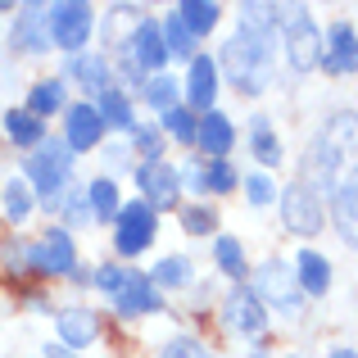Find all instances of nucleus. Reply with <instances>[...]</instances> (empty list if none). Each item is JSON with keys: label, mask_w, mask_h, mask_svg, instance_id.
<instances>
[{"label": "nucleus", "mask_w": 358, "mask_h": 358, "mask_svg": "<svg viewBox=\"0 0 358 358\" xmlns=\"http://www.w3.org/2000/svg\"><path fill=\"white\" fill-rule=\"evenodd\" d=\"M155 227H159V213L150 209L145 200H136V204H127V209H118V218H114V250L118 254H141V250H150V241H155Z\"/></svg>", "instance_id": "obj_6"}, {"label": "nucleus", "mask_w": 358, "mask_h": 358, "mask_svg": "<svg viewBox=\"0 0 358 358\" xmlns=\"http://www.w3.org/2000/svg\"><path fill=\"white\" fill-rule=\"evenodd\" d=\"M127 277H131V272H122V268H100L96 272V281H100V290H109V295H122V286H127Z\"/></svg>", "instance_id": "obj_38"}, {"label": "nucleus", "mask_w": 358, "mask_h": 358, "mask_svg": "<svg viewBox=\"0 0 358 358\" xmlns=\"http://www.w3.org/2000/svg\"><path fill=\"white\" fill-rule=\"evenodd\" d=\"M55 327H59V341L69 345V350H87V345L100 341V322L91 308H64L59 317H55Z\"/></svg>", "instance_id": "obj_15"}, {"label": "nucleus", "mask_w": 358, "mask_h": 358, "mask_svg": "<svg viewBox=\"0 0 358 358\" xmlns=\"http://www.w3.org/2000/svg\"><path fill=\"white\" fill-rule=\"evenodd\" d=\"M9 45H14L18 55H45V45H50V14H45L41 5H27L23 14L14 18Z\"/></svg>", "instance_id": "obj_12"}, {"label": "nucleus", "mask_w": 358, "mask_h": 358, "mask_svg": "<svg viewBox=\"0 0 358 358\" xmlns=\"http://www.w3.org/2000/svg\"><path fill=\"white\" fill-rule=\"evenodd\" d=\"M250 145H254V159H263V164H281V141H277V131H272V122L268 118H254L250 122Z\"/></svg>", "instance_id": "obj_25"}, {"label": "nucleus", "mask_w": 358, "mask_h": 358, "mask_svg": "<svg viewBox=\"0 0 358 358\" xmlns=\"http://www.w3.org/2000/svg\"><path fill=\"white\" fill-rule=\"evenodd\" d=\"M331 218H336V231H341V241L358 250V182L331 195Z\"/></svg>", "instance_id": "obj_21"}, {"label": "nucleus", "mask_w": 358, "mask_h": 358, "mask_svg": "<svg viewBox=\"0 0 358 358\" xmlns=\"http://www.w3.org/2000/svg\"><path fill=\"white\" fill-rule=\"evenodd\" d=\"M45 358H73V354L64 350V345H50V350H45Z\"/></svg>", "instance_id": "obj_42"}, {"label": "nucleus", "mask_w": 358, "mask_h": 358, "mask_svg": "<svg viewBox=\"0 0 358 358\" xmlns=\"http://www.w3.org/2000/svg\"><path fill=\"white\" fill-rule=\"evenodd\" d=\"M69 218L78 222V227H82V222H91V218H96V213L87 209V195H78V200H69Z\"/></svg>", "instance_id": "obj_40"}, {"label": "nucleus", "mask_w": 358, "mask_h": 358, "mask_svg": "<svg viewBox=\"0 0 358 358\" xmlns=\"http://www.w3.org/2000/svg\"><path fill=\"white\" fill-rule=\"evenodd\" d=\"M127 55H131V64H136V69H145V73H155V78H159V69L168 64L164 27H159L155 18H141V23H136V32H131Z\"/></svg>", "instance_id": "obj_11"}, {"label": "nucleus", "mask_w": 358, "mask_h": 358, "mask_svg": "<svg viewBox=\"0 0 358 358\" xmlns=\"http://www.w3.org/2000/svg\"><path fill=\"white\" fill-rule=\"evenodd\" d=\"M213 96H218V64L209 55H195L191 59V78H186V105L209 109Z\"/></svg>", "instance_id": "obj_16"}, {"label": "nucleus", "mask_w": 358, "mask_h": 358, "mask_svg": "<svg viewBox=\"0 0 358 358\" xmlns=\"http://www.w3.org/2000/svg\"><path fill=\"white\" fill-rule=\"evenodd\" d=\"M295 281H299V290H304V295H327V290H331V268H327L322 254L304 250L295 259Z\"/></svg>", "instance_id": "obj_20"}, {"label": "nucleus", "mask_w": 358, "mask_h": 358, "mask_svg": "<svg viewBox=\"0 0 358 358\" xmlns=\"http://www.w3.org/2000/svg\"><path fill=\"white\" fill-rule=\"evenodd\" d=\"M164 45H168V55H177V59H186V55L195 59V36H191V27H186L177 14L168 18V27H164Z\"/></svg>", "instance_id": "obj_30"}, {"label": "nucleus", "mask_w": 358, "mask_h": 358, "mask_svg": "<svg viewBox=\"0 0 358 358\" xmlns=\"http://www.w3.org/2000/svg\"><path fill=\"white\" fill-rule=\"evenodd\" d=\"M55 109H64V82L59 78L36 82L32 96H27V114H32V118H45V114H55Z\"/></svg>", "instance_id": "obj_26"}, {"label": "nucleus", "mask_w": 358, "mask_h": 358, "mask_svg": "<svg viewBox=\"0 0 358 358\" xmlns=\"http://www.w3.org/2000/svg\"><path fill=\"white\" fill-rule=\"evenodd\" d=\"M122 317H141V313H159V290L150 286V277H141V272H131L127 286H122V295L114 299Z\"/></svg>", "instance_id": "obj_18"}, {"label": "nucleus", "mask_w": 358, "mask_h": 358, "mask_svg": "<svg viewBox=\"0 0 358 358\" xmlns=\"http://www.w3.org/2000/svg\"><path fill=\"white\" fill-rule=\"evenodd\" d=\"M354 182H358V114L354 109H341V114L327 118V127L304 150L299 186H308L322 200V195H336Z\"/></svg>", "instance_id": "obj_1"}, {"label": "nucleus", "mask_w": 358, "mask_h": 358, "mask_svg": "<svg viewBox=\"0 0 358 358\" xmlns=\"http://www.w3.org/2000/svg\"><path fill=\"white\" fill-rule=\"evenodd\" d=\"M268 59H272V36H245V32H236L218 55L227 82L245 96L268 87Z\"/></svg>", "instance_id": "obj_2"}, {"label": "nucleus", "mask_w": 358, "mask_h": 358, "mask_svg": "<svg viewBox=\"0 0 358 358\" xmlns=\"http://www.w3.org/2000/svg\"><path fill=\"white\" fill-rule=\"evenodd\" d=\"M136 141H141V150H145L150 159H159V136L155 131H136Z\"/></svg>", "instance_id": "obj_41"}, {"label": "nucleus", "mask_w": 358, "mask_h": 358, "mask_svg": "<svg viewBox=\"0 0 358 358\" xmlns=\"http://www.w3.org/2000/svg\"><path fill=\"white\" fill-rule=\"evenodd\" d=\"M69 73L78 78V87H87V91H109V64L100 59V55H73Z\"/></svg>", "instance_id": "obj_22"}, {"label": "nucleus", "mask_w": 358, "mask_h": 358, "mask_svg": "<svg viewBox=\"0 0 358 358\" xmlns=\"http://www.w3.org/2000/svg\"><path fill=\"white\" fill-rule=\"evenodd\" d=\"M141 91H145V100L155 109H164V114H168V109H177V82L164 78V73H159V78H145V87H141Z\"/></svg>", "instance_id": "obj_31"}, {"label": "nucleus", "mask_w": 358, "mask_h": 358, "mask_svg": "<svg viewBox=\"0 0 358 358\" xmlns=\"http://www.w3.org/2000/svg\"><path fill=\"white\" fill-rule=\"evenodd\" d=\"M164 127H168V136H177V141H195V127H200V118H191V109H168L164 114Z\"/></svg>", "instance_id": "obj_34"}, {"label": "nucleus", "mask_w": 358, "mask_h": 358, "mask_svg": "<svg viewBox=\"0 0 358 358\" xmlns=\"http://www.w3.org/2000/svg\"><path fill=\"white\" fill-rule=\"evenodd\" d=\"M100 122L105 127H118V131H131L136 127V118H131V105H127V96H122L118 87H109V91H100Z\"/></svg>", "instance_id": "obj_23"}, {"label": "nucleus", "mask_w": 358, "mask_h": 358, "mask_svg": "<svg viewBox=\"0 0 358 358\" xmlns=\"http://www.w3.org/2000/svg\"><path fill=\"white\" fill-rule=\"evenodd\" d=\"M5 131H9V141H18V145H41V141H45V122L32 118L27 109H9V114H5Z\"/></svg>", "instance_id": "obj_24"}, {"label": "nucleus", "mask_w": 358, "mask_h": 358, "mask_svg": "<svg viewBox=\"0 0 358 358\" xmlns=\"http://www.w3.org/2000/svg\"><path fill=\"white\" fill-rule=\"evenodd\" d=\"M322 64H327V73H336V78H345V73L358 69V36H354L350 23H336L331 32H327V41H322Z\"/></svg>", "instance_id": "obj_14"}, {"label": "nucleus", "mask_w": 358, "mask_h": 358, "mask_svg": "<svg viewBox=\"0 0 358 358\" xmlns=\"http://www.w3.org/2000/svg\"><path fill=\"white\" fill-rule=\"evenodd\" d=\"M5 213H9V222H23L27 213H32V191H27V182H9L5 186Z\"/></svg>", "instance_id": "obj_32"}, {"label": "nucleus", "mask_w": 358, "mask_h": 358, "mask_svg": "<svg viewBox=\"0 0 358 358\" xmlns=\"http://www.w3.org/2000/svg\"><path fill=\"white\" fill-rule=\"evenodd\" d=\"M231 182H236V173H231L222 159H213V168H209V177H204V186H209V191H227Z\"/></svg>", "instance_id": "obj_39"}, {"label": "nucleus", "mask_w": 358, "mask_h": 358, "mask_svg": "<svg viewBox=\"0 0 358 358\" xmlns=\"http://www.w3.org/2000/svg\"><path fill=\"white\" fill-rule=\"evenodd\" d=\"M45 14H50V36H55V45H64V50H73V55L87 45L91 23H96V9H91V5H73V0H64V5L45 9Z\"/></svg>", "instance_id": "obj_7"}, {"label": "nucleus", "mask_w": 358, "mask_h": 358, "mask_svg": "<svg viewBox=\"0 0 358 358\" xmlns=\"http://www.w3.org/2000/svg\"><path fill=\"white\" fill-rule=\"evenodd\" d=\"M331 358H358L354 350H331Z\"/></svg>", "instance_id": "obj_43"}, {"label": "nucleus", "mask_w": 358, "mask_h": 358, "mask_svg": "<svg viewBox=\"0 0 358 358\" xmlns=\"http://www.w3.org/2000/svg\"><path fill=\"white\" fill-rule=\"evenodd\" d=\"M222 327H227V331H241V336H263L268 308H263V299L254 295L250 286H236L222 299Z\"/></svg>", "instance_id": "obj_9"}, {"label": "nucleus", "mask_w": 358, "mask_h": 358, "mask_svg": "<svg viewBox=\"0 0 358 358\" xmlns=\"http://www.w3.org/2000/svg\"><path fill=\"white\" fill-rule=\"evenodd\" d=\"M245 195H250V204H272L277 200V186H272L268 173H250L245 177Z\"/></svg>", "instance_id": "obj_36"}, {"label": "nucleus", "mask_w": 358, "mask_h": 358, "mask_svg": "<svg viewBox=\"0 0 358 358\" xmlns=\"http://www.w3.org/2000/svg\"><path fill=\"white\" fill-rule=\"evenodd\" d=\"M136 182H141V191H145V204L150 209H173L177 204V191H182V177L173 173V168L164 164V159H150V164H141L136 168Z\"/></svg>", "instance_id": "obj_10"}, {"label": "nucleus", "mask_w": 358, "mask_h": 358, "mask_svg": "<svg viewBox=\"0 0 358 358\" xmlns=\"http://www.w3.org/2000/svg\"><path fill=\"white\" fill-rule=\"evenodd\" d=\"M159 358H209V350L200 341H191V336H177V341H168L159 350Z\"/></svg>", "instance_id": "obj_37"}, {"label": "nucleus", "mask_w": 358, "mask_h": 358, "mask_svg": "<svg viewBox=\"0 0 358 358\" xmlns=\"http://www.w3.org/2000/svg\"><path fill=\"white\" fill-rule=\"evenodd\" d=\"M73 263H78V254H73L69 231L64 227L41 231V241H36V250H32V268H41V272H73Z\"/></svg>", "instance_id": "obj_13"}, {"label": "nucleus", "mask_w": 358, "mask_h": 358, "mask_svg": "<svg viewBox=\"0 0 358 358\" xmlns=\"http://www.w3.org/2000/svg\"><path fill=\"white\" fill-rule=\"evenodd\" d=\"M281 218H286V227L295 231V236H317V231H322V200H317L308 186L290 182L286 191H281Z\"/></svg>", "instance_id": "obj_8"}, {"label": "nucleus", "mask_w": 358, "mask_h": 358, "mask_svg": "<svg viewBox=\"0 0 358 358\" xmlns=\"http://www.w3.org/2000/svg\"><path fill=\"white\" fill-rule=\"evenodd\" d=\"M91 213H96V222L118 218V182H109V177L91 182Z\"/></svg>", "instance_id": "obj_28"}, {"label": "nucleus", "mask_w": 358, "mask_h": 358, "mask_svg": "<svg viewBox=\"0 0 358 358\" xmlns=\"http://www.w3.org/2000/svg\"><path fill=\"white\" fill-rule=\"evenodd\" d=\"M195 141H200L204 155L227 159V150L236 145V127L227 122V114H204V118H200V127H195Z\"/></svg>", "instance_id": "obj_17"}, {"label": "nucleus", "mask_w": 358, "mask_h": 358, "mask_svg": "<svg viewBox=\"0 0 358 358\" xmlns=\"http://www.w3.org/2000/svg\"><path fill=\"white\" fill-rule=\"evenodd\" d=\"M281 27H286V59L295 73H308L322 64V32L313 27L308 9H277Z\"/></svg>", "instance_id": "obj_4"}, {"label": "nucleus", "mask_w": 358, "mask_h": 358, "mask_svg": "<svg viewBox=\"0 0 358 358\" xmlns=\"http://www.w3.org/2000/svg\"><path fill=\"white\" fill-rule=\"evenodd\" d=\"M218 14H222V9L213 5V0H186V5H177V18H182V23L191 27V36L209 32V27L218 23Z\"/></svg>", "instance_id": "obj_27"}, {"label": "nucleus", "mask_w": 358, "mask_h": 358, "mask_svg": "<svg viewBox=\"0 0 358 358\" xmlns=\"http://www.w3.org/2000/svg\"><path fill=\"white\" fill-rule=\"evenodd\" d=\"M250 290L263 299V304H272L277 313H286V317H295L299 308H304V290H299L295 268H290V263H277V259H272V263H263Z\"/></svg>", "instance_id": "obj_5"}, {"label": "nucleus", "mask_w": 358, "mask_h": 358, "mask_svg": "<svg viewBox=\"0 0 358 358\" xmlns=\"http://www.w3.org/2000/svg\"><path fill=\"white\" fill-rule=\"evenodd\" d=\"M27 177H32L36 195H41L45 204H55V195H59V186L73 177V150L64 145V141H41V150H36L32 159H23Z\"/></svg>", "instance_id": "obj_3"}, {"label": "nucleus", "mask_w": 358, "mask_h": 358, "mask_svg": "<svg viewBox=\"0 0 358 358\" xmlns=\"http://www.w3.org/2000/svg\"><path fill=\"white\" fill-rule=\"evenodd\" d=\"M182 227L191 231V236H209V231L218 227V218H213L209 204H186L182 209Z\"/></svg>", "instance_id": "obj_33"}, {"label": "nucleus", "mask_w": 358, "mask_h": 358, "mask_svg": "<svg viewBox=\"0 0 358 358\" xmlns=\"http://www.w3.org/2000/svg\"><path fill=\"white\" fill-rule=\"evenodd\" d=\"M155 281L159 286H186V281H191V263L186 259H164L155 268Z\"/></svg>", "instance_id": "obj_35"}, {"label": "nucleus", "mask_w": 358, "mask_h": 358, "mask_svg": "<svg viewBox=\"0 0 358 358\" xmlns=\"http://www.w3.org/2000/svg\"><path fill=\"white\" fill-rule=\"evenodd\" d=\"M213 259H218V268L227 272V277H245V254H241V241H231V236H218L213 241Z\"/></svg>", "instance_id": "obj_29"}, {"label": "nucleus", "mask_w": 358, "mask_h": 358, "mask_svg": "<svg viewBox=\"0 0 358 358\" xmlns=\"http://www.w3.org/2000/svg\"><path fill=\"white\" fill-rule=\"evenodd\" d=\"M100 131H105V122L91 105H73L69 109V131H64V145L69 150H91L100 141Z\"/></svg>", "instance_id": "obj_19"}]
</instances>
